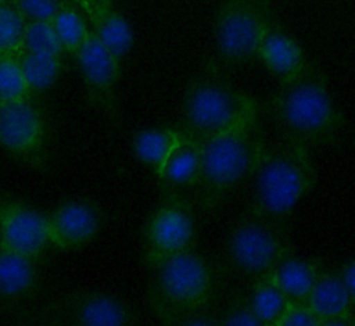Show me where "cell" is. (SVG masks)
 <instances>
[{"instance_id": "obj_30", "label": "cell", "mask_w": 355, "mask_h": 326, "mask_svg": "<svg viewBox=\"0 0 355 326\" xmlns=\"http://www.w3.org/2000/svg\"><path fill=\"white\" fill-rule=\"evenodd\" d=\"M340 276L347 287V291L351 297L352 307H354V314H355V258L348 259L340 269Z\"/></svg>"}, {"instance_id": "obj_26", "label": "cell", "mask_w": 355, "mask_h": 326, "mask_svg": "<svg viewBox=\"0 0 355 326\" xmlns=\"http://www.w3.org/2000/svg\"><path fill=\"white\" fill-rule=\"evenodd\" d=\"M19 49L58 57L64 53L50 21H26Z\"/></svg>"}, {"instance_id": "obj_22", "label": "cell", "mask_w": 355, "mask_h": 326, "mask_svg": "<svg viewBox=\"0 0 355 326\" xmlns=\"http://www.w3.org/2000/svg\"><path fill=\"white\" fill-rule=\"evenodd\" d=\"M14 57L21 67L31 93L50 87L58 78L62 68L61 57L58 55L18 49Z\"/></svg>"}, {"instance_id": "obj_14", "label": "cell", "mask_w": 355, "mask_h": 326, "mask_svg": "<svg viewBox=\"0 0 355 326\" xmlns=\"http://www.w3.org/2000/svg\"><path fill=\"white\" fill-rule=\"evenodd\" d=\"M37 261L0 247V309L28 304L39 290Z\"/></svg>"}, {"instance_id": "obj_20", "label": "cell", "mask_w": 355, "mask_h": 326, "mask_svg": "<svg viewBox=\"0 0 355 326\" xmlns=\"http://www.w3.org/2000/svg\"><path fill=\"white\" fill-rule=\"evenodd\" d=\"M183 137L184 135L179 126L147 128L135 135L133 151L136 157L157 175L165 160Z\"/></svg>"}, {"instance_id": "obj_7", "label": "cell", "mask_w": 355, "mask_h": 326, "mask_svg": "<svg viewBox=\"0 0 355 326\" xmlns=\"http://www.w3.org/2000/svg\"><path fill=\"white\" fill-rule=\"evenodd\" d=\"M18 325L126 326L139 320L130 302L104 291H75L39 304H25L4 312Z\"/></svg>"}, {"instance_id": "obj_13", "label": "cell", "mask_w": 355, "mask_h": 326, "mask_svg": "<svg viewBox=\"0 0 355 326\" xmlns=\"http://www.w3.org/2000/svg\"><path fill=\"white\" fill-rule=\"evenodd\" d=\"M46 216L50 243L61 250L85 247L96 237L103 223L98 207L87 200L67 201Z\"/></svg>"}, {"instance_id": "obj_25", "label": "cell", "mask_w": 355, "mask_h": 326, "mask_svg": "<svg viewBox=\"0 0 355 326\" xmlns=\"http://www.w3.org/2000/svg\"><path fill=\"white\" fill-rule=\"evenodd\" d=\"M31 97V90L14 54H0V103Z\"/></svg>"}, {"instance_id": "obj_31", "label": "cell", "mask_w": 355, "mask_h": 326, "mask_svg": "<svg viewBox=\"0 0 355 326\" xmlns=\"http://www.w3.org/2000/svg\"><path fill=\"white\" fill-rule=\"evenodd\" d=\"M76 1V0H75ZM97 1H103V3H112V0H97Z\"/></svg>"}, {"instance_id": "obj_2", "label": "cell", "mask_w": 355, "mask_h": 326, "mask_svg": "<svg viewBox=\"0 0 355 326\" xmlns=\"http://www.w3.org/2000/svg\"><path fill=\"white\" fill-rule=\"evenodd\" d=\"M268 141L258 118L200 143L201 168L194 198L204 211L215 209L251 179Z\"/></svg>"}, {"instance_id": "obj_8", "label": "cell", "mask_w": 355, "mask_h": 326, "mask_svg": "<svg viewBox=\"0 0 355 326\" xmlns=\"http://www.w3.org/2000/svg\"><path fill=\"white\" fill-rule=\"evenodd\" d=\"M272 22L269 0H225L214 22V42L220 64L234 67L257 60L259 42Z\"/></svg>"}, {"instance_id": "obj_18", "label": "cell", "mask_w": 355, "mask_h": 326, "mask_svg": "<svg viewBox=\"0 0 355 326\" xmlns=\"http://www.w3.org/2000/svg\"><path fill=\"white\" fill-rule=\"evenodd\" d=\"M86 14L92 24V31L100 42L119 60L129 53L133 46V31L128 19L114 8L112 3L97 0L75 1Z\"/></svg>"}, {"instance_id": "obj_19", "label": "cell", "mask_w": 355, "mask_h": 326, "mask_svg": "<svg viewBox=\"0 0 355 326\" xmlns=\"http://www.w3.org/2000/svg\"><path fill=\"white\" fill-rule=\"evenodd\" d=\"M322 264L297 254L294 250L282 258L269 277L284 293L291 304H304L318 279Z\"/></svg>"}, {"instance_id": "obj_16", "label": "cell", "mask_w": 355, "mask_h": 326, "mask_svg": "<svg viewBox=\"0 0 355 326\" xmlns=\"http://www.w3.org/2000/svg\"><path fill=\"white\" fill-rule=\"evenodd\" d=\"M201 168L200 143L184 136L157 172L164 196L184 197L196 190Z\"/></svg>"}, {"instance_id": "obj_3", "label": "cell", "mask_w": 355, "mask_h": 326, "mask_svg": "<svg viewBox=\"0 0 355 326\" xmlns=\"http://www.w3.org/2000/svg\"><path fill=\"white\" fill-rule=\"evenodd\" d=\"M251 209L287 222L316 183L311 150L282 139L266 146L252 176Z\"/></svg>"}, {"instance_id": "obj_15", "label": "cell", "mask_w": 355, "mask_h": 326, "mask_svg": "<svg viewBox=\"0 0 355 326\" xmlns=\"http://www.w3.org/2000/svg\"><path fill=\"white\" fill-rule=\"evenodd\" d=\"M305 304L322 326L355 325L352 301L338 271L322 266Z\"/></svg>"}, {"instance_id": "obj_4", "label": "cell", "mask_w": 355, "mask_h": 326, "mask_svg": "<svg viewBox=\"0 0 355 326\" xmlns=\"http://www.w3.org/2000/svg\"><path fill=\"white\" fill-rule=\"evenodd\" d=\"M148 302L164 323L186 325L208 308L215 293L212 262L194 247L150 266Z\"/></svg>"}, {"instance_id": "obj_12", "label": "cell", "mask_w": 355, "mask_h": 326, "mask_svg": "<svg viewBox=\"0 0 355 326\" xmlns=\"http://www.w3.org/2000/svg\"><path fill=\"white\" fill-rule=\"evenodd\" d=\"M49 243L46 215L19 200L0 198V247L39 261Z\"/></svg>"}, {"instance_id": "obj_6", "label": "cell", "mask_w": 355, "mask_h": 326, "mask_svg": "<svg viewBox=\"0 0 355 326\" xmlns=\"http://www.w3.org/2000/svg\"><path fill=\"white\" fill-rule=\"evenodd\" d=\"M294 250L287 222L247 208L229 228L225 258L240 277L254 282L269 276L277 262Z\"/></svg>"}, {"instance_id": "obj_10", "label": "cell", "mask_w": 355, "mask_h": 326, "mask_svg": "<svg viewBox=\"0 0 355 326\" xmlns=\"http://www.w3.org/2000/svg\"><path fill=\"white\" fill-rule=\"evenodd\" d=\"M197 221L189 198L164 196L144 229V259L148 266L194 247Z\"/></svg>"}, {"instance_id": "obj_32", "label": "cell", "mask_w": 355, "mask_h": 326, "mask_svg": "<svg viewBox=\"0 0 355 326\" xmlns=\"http://www.w3.org/2000/svg\"><path fill=\"white\" fill-rule=\"evenodd\" d=\"M3 1H4V0H0V3H3Z\"/></svg>"}, {"instance_id": "obj_27", "label": "cell", "mask_w": 355, "mask_h": 326, "mask_svg": "<svg viewBox=\"0 0 355 326\" xmlns=\"http://www.w3.org/2000/svg\"><path fill=\"white\" fill-rule=\"evenodd\" d=\"M218 323L230 326H261L250 304L248 294L232 298L219 312Z\"/></svg>"}, {"instance_id": "obj_1", "label": "cell", "mask_w": 355, "mask_h": 326, "mask_svg": "<svg viewBox=\"0 0 355 326\" xmlns=\"http://www.w3.org/2000/svg\"><path fill=\"white\" fill-rule=\"evenodd\" d=\"M268 108L282 139L309 150L330 144L343 125L324 75L309 64L298 75L279 82Z\"/></svg>"}, {"instance_id": "obj_29", "label": "cell", "mask_w": 355, "mask_h": 326, "mask_svg": "<svg viewBox=\"0 0 355 326\" xmlns=\"http://www.w3.org/2000/svg\"><path fill=\"white\" fill-rule=\"evenodd\" d=\"M279 326H322L316 314L304 304H291Z\"/></svg>"}, {"instance_id": "obj_11", "label": "cell", "mask_w": 355, "mask_h": 326, "mask_svg": "<svg viewBox=\"0 0 355 326\" xmlns=\"http://www.w3.org/2000/svg\"><path fill=\"white\" fill-rule=\"evenodd\" d=\"M73 57L79 64L89 101L115 118L118 114L116 86L122 61L100 42L90 28Z\"/></svg>"}, {"instance_id": "obj_28", "label": "cell", "mask_w": 355, "mask_h": 326, "mask_svg": "<svg viewBox=\"0 0 355 326\" xmlns=\"http://www.w3.org/2000/svg\"><path fill=\"white\" fill-rule=\"evenodd\" d=\"M26 21H51L60 0H11Z\"/></svg>"}, {"instance_id": "obj_5", "label": "cell", "mask_w": 355, "mask_h": 326, "mask_svg": "<svg viewBox=\"0 0 355 326\" xmlns=\"http://www.w3.org/2000/svg\"><path fill=\"white\" fill-rule=\"evenodd\" d=\"M258 118V103L216 68L194 78L180 104L179 129L201 143Z\"/></svg>"}, {"instance_id": "obj_21", "label": "cell", "mask_w": 355, "mask_h": 326, "mask_svg": "<svg viewBox=\"0 0 355 326\" xmlns=\"http://www.w3.org/2000/svg\"><path fill=\"white\" fill-rule=\"evenodd\" d=\"M248 300L261 326H279L291 305L284 293L269 276L251 282Z\"/></svg>"}, {"instance_id": "obj_24", "label": "cell", "mask_w": 355, "mask_h": 326, "mask_svg": "<svg viewBox=\"0 0 355 326\" xmlns=\"http://www.w3.org/2000/svg\"><path fill=\"white\" fill-rule=\"evenodd\" d=\"M26 19L11 3H0V54H15L21 47Z\"/></svg>"}, {"instance_id": "obj_9", "label": "cell", "mask_w": 355, "mask_h": 326, "mask_svg": "<svg viewBox=\"0 0 355 326\" xmlns=\"http://www.w3.org/2000/svg\"><path fill=\"white\" fill-rule=\"evenodd\" d=\"M0 146L21 162L44 169L49 162V129L31 97L0 103Z\"/></svg>"}, {"instance_id": "obj_23", "label": "cell", "mask_w": 355, "mask_h": 326, "mask_svg": "<svg viewBox=\"0 0 355 326\" xmlns=\"http://www.w3.org/2000/svg\"><path fill=\"white\" fill-rule=\"evenodd\" d=\"M50 22L62 50L73 55L89 31L82 17L67 0H60L58 8Z\"/></svg>"}, {"instance_id": "obj_17", "label": "cell", "mask_w": 355, "mask_h": 326, "mask_svg": "<svg viewBox=\"0 0 355 326\" xmlns=\"http://www.w3.org/2000/svg\"><path fill=\"white\" fill-rule=\"evenodd\" d=\"M257 60H259L279 82L298 75L308 65L300 43L275 22L270 24L259 42Z\"/></svg>"}]
</instances>
